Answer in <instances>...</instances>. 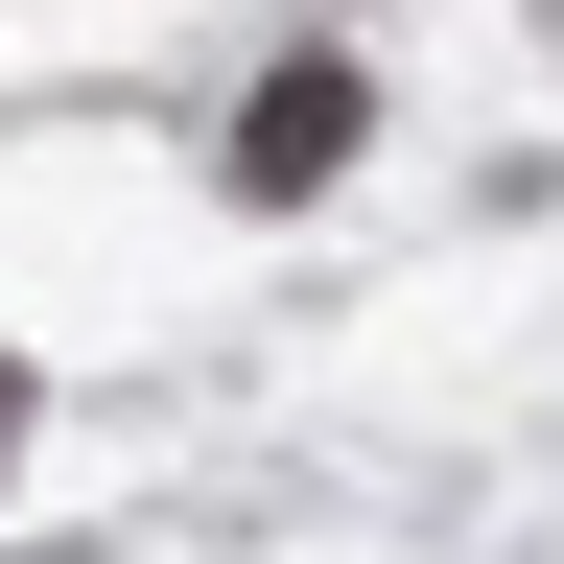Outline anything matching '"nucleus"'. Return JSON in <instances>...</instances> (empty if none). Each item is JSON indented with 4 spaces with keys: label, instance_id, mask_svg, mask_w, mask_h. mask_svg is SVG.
<instances>
[{
    "label": "nucleus",
    "instance_id": "2",
    "mask_svg": "<svg viewBox=\"0 0 564 564\" xmlns=\"http://www.w3.org/2000/svg\"><path fill=\"white\" fill-rule=\"evenodd\" d=\"M0 470H24V352H0Z\"/></svg>",
    "mask_w": 564,
    "mask_h": 564
},
{
    "label": "nucleus",
    "instance_id": "1",
    "mask_svg": "<svg viewBox=\"0 0 564 564\" xmlns=\"http://www.w3.org/2000/svg\"><path fill=\"white\" fill-rule=\"evenodd\" d=\"M329 165H352V70L306 47V70H259V118H236V188L282 212V188H329Z\"/></svg>",
    "mask_w": 564,
    "mask_h": 564
}]
</instances>
